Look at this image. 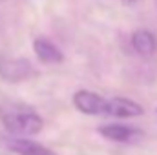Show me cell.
Listing matches in <instances>:
<instances>
[{"label": "cell", "instance_id": "6da1fadb", "mask_svg": "<svg viewBox=\"0 0 157 155\" xmlns=\"http://www.w3.org/2000/svg\"><path fill=\"white\" fill-rule=\"evenodd\" d=\"M0 120L15 137L37 135L44 126L42 117L24 102H4L0 106Z\"/></svg>", "mask_w": 157, "mask_h": 155}, {"label": "cell", "instance_id": "277c9868", "mask_svg": "<svg viewBox=\"0 0 157 155\" xmlns=\"http://www.w3.org/2000/svg\"><path fill=\"white\" fill-rule=\"evenodd\" d=\"M144 113L143 106L124 99V97H113V99H106V110L104 115L112 117H122V119H130V117H139Z\"/></svg>", "mask_w": 157, "mask_h": 155}, {"label": "cell", "instance_id": "9c48e42d", "mask_svg": "<svg viewBox=\"0 0 157 155\" xmlns=\"http://www.w3.org/2000/svg\"><path fill=\"white\" fill-rule=\"evenodd\" d=\"M126 2H130V4H133V2H139V0H126Z\"/></svg>", "mask_w": 157, "mask_h": 155}, {"label": "cell", "instance_id": "52a82bcc", "mask_svg": "<svg viewBox=\"0 0 157 155\" xmlns=\"http://www.w3.org/2000/svg\"><path fill=\"white\" fill-rule=\"evenodd\" d=\"M132 47L141 57H152L157 53V37L148 29H139L132 35Z\"/></svg>", "mask_w": 157, "mask_h": 155}, {"label": "cell", "instance_id": "8992f818", "mask_svg": "<svg viewBox=\"0 0 157 155\" xmlns=\"http://www.w3.org/2000/svg\"><path fill=\"white\" fill-rule=\"evenodd\" d=\"M6 144L11 152H15L18 155H57L53 150L42 146L35 141L24 139V137H11V139H7Z\"/></svg>", "mask_w": 157, "mask_h": 155}, {"label": "cell", "instance_id": "5b68a950", "mask_svg": "<svg viewBox=\"0 0 157 155\" xmlns=\"http://www.w3.org/2000/svg\"><path fill=\"white\" fill-rule=\"evenodd\" d=\"M99 133L113 142H130L137 137H141L143 133L135 128H130L126 124H102L99 128Z\"/></svg>", "mask_w": 157, "mask_h": 155}, {"label": "cell", "instance_id": "3957f363", "mask_svg": "<svg viewBox=\"0 0 157 155\" xmlns=\"http://www.w3.org/2000/svg\"><path fill=\"white\" fill-rule=\"evenodd\" d=\"M73 104L80 113L86 115H104L106 110V99L88 89H80L73 95Z\"/></svg>", "mask_w": 157, "mask_h": 155}, {"label": "cell", "instance_id": "ba28073f", "mask_svg": "<svg viewBox=\"0 0 157 155\" xmlns=\"http://www.w3.org/2000/svg\"><path fill=\"white\" fill-rule=\"evenodd\" d=\"M33 49H35V55L39 57L40 62L44 64H60L64 60L62 57V51L48 39H37L33 42Z\"/></svg>", "mask_w": 157, "mask_h": 155}, {"label": "cell", "instance_id": "7a4b0ae2", "mask_svg": "<svg viewBox=\"0 0 157 155\" xmlns=\"http://www.w3.org/2000/svg\"><path fill=\"white\" fill-rule=\"evenodd\" d=\"M35 75V70L28 59L0 57V78L7 82H22Z\"/></svg>", "mask_w": 157, "mask_h": 155}]
</instances>
